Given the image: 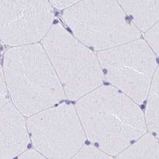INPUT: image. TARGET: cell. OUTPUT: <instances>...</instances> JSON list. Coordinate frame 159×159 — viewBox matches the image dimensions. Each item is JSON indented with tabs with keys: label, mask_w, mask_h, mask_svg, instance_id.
Segmentation results:
<instances>
[{
	"label": "cell",
	"mask_w": 159,
	"mask_h": 159,
	"mask_svg": "<svg viewBox=\"0 0 159 159\" xmlns=\"http://www.w3.org/2000/svg\"><path fill=\"white\" fill-rule=\"evenodd\" d=\"M88 139L117 156L146 134L139 105L111 85H101L79 99L75 106Z\"/></svg>",
	"instance_id": "cell-1"
},
{
	"label": "cell",
	"mask_w": 159,
	"mask_h": 159,
	"mask_svg": "<svg viewBox=\"0 0 159 159\" xmlns=\"http://www.w3.org/2000/svg\"><path fill=\"white\" fill-rule=\"evenodd\" d=\"M2 70L12 103L24 116L30 117L66 98L41 44L8 49Z\"/></svg>",
	"instance_id": "cell-2"
},
{
	"label": "cell",
	"mask_w": 159,
	"mask_h": 159,
	"mask_svg": "<svg viewBox=\"0 0 159 159\" xmlns=\"http://www.w3.org/2000/svg\"><path fill=\"white\" fill-rule=\"evenodd\" d=\"M66 98L77 101L101 86L104 77L93 50L59 23H54L41 40Z\"/></svg>",
	"instance_id": "cell-3"
},
{
	"label": "cell",
	"mask_w": 159,
	"mask_h": 159,
	"mask_svg": "<svg viewBox=\"0 0 159 159\" xmlns=\"http://www.w3.org/2000/svg\"><path fill=\"white\" fill-rule=\"evenodd\" d=\"M62 18L76 39L98 52L141 36L117 0H81L64 10Z\"/></svg>",
	"instance_id": "cell-4"
},
{
	"label": "cell",
	"mask_w": 159,
	"mask_h": 159,
	"mask_svg": "<svg viewBox=\"0 0 159 159\" xmlns=\"http://www.w3.org/2000/svg\"><path fill=\"white\" fill-rule=\"evenodd\" d=\"M96 56L107 80L113 87L141 105L146 99L157 56L141 38L98 51Z\"/></svg>",
	"instance_id": "cell-5"
},
{
	"label": "cell",
	"mask_w": 159,
	"mask_h": 159,
	"mask_svg": "<svg viewBox=\"0 0 159 159\" xmlns=\"http://www.w3.org/2000/svg\"><path fill=\"white\" fill-rule=\"evenodd\" d=\"M26 125L36 150L48 159H70L87 139L75 106L69 103L33 114Z\"/></svg>",
	"instance_id": "cell-6"
},
{
	"label": "cell",
	"mask_w": 159,
	"mask_h": 159,
	"mask_svg": "<svg viewBox=\"0 0 159 159\" xmlns=\"http://www.w3.org/2000/svg\"><path fill=\"white\" fill-rule=\"evenodd\" d=\"M48 0H0V38L15 47L43 40L54 24Z\"/></svg>",
	"instance_id": "cell-7"
},
{
	"label": "cell",
	"mask_w": 159,
	"mask_h": 159,
	"mask_svg": "<svg viewBox=\"0 0 159 159\" xmlns=\"http://www.w3.org/2000/svg\"><path fill=\"white\" fill-rule=\"evenodd\" d=\"M24 116L9 101L0 108V159H14L27 148L30 138Z\"/></svg>",
	"instance_id": "cell-8"
},
{
	"label": "cell",
	"mask_w": 159,
	"mask_h": 159,
	"mask_svg": "<svg viewBox=\"0 0 159 159\" xmlns=\"http://www.w3.org/2000/svg\"><path fill=\"white\" fill-rule=\"evenodd\" d=\"M120 7L141 32L159 22V0H117Z\"/></svg>",
	"instance_id": "cell-9"
},
{
	"label": "cell",
	"mask_w": 159,
	"mask_h": 159,
	"mask_svg": "<svg viewBox=\"0 0 159 159\" xmlns=\"http://www.w3.org/2000/svg\"><path fill=\"white\" fill-rule=\"evenodd\" d=\"M158 138L145 134L116 156V159H159Z\"/></svg>",
	"instance_id": "cell-10"
},
{
	"label": "cell",
	"mask_w": 159,
	"mask_h": 159,
	"mask_svg": "<svg viewBox=\"0 0 159 159\" xmlns=\"http://www.w3.org/2000/svg\"><path fill=\"white\" fill-rule=\"evenodd\" d=\"M144 117L147 129L152 134L159 135V67L154 73L146 99Z\"/></svg>",
	"instance_id": "cell-11"
},
{
	"label": "cell",
	"mask_w": 159,
	"mask_h": 159,
	"mask_svg": "<svg viewBox=\"0 0 159 159\" xmlns=\"http://www.w3.org/2000/svg\"><path fill=\"white\" fill-rule=\"evenodd\" d=\"M70 159H114L93 145H84Z\"/></svg>",
	"instance_id": "cell-12"
},
{
	"label": "cell",
	"mask_w": 159,
	"mask_h": 159,
	"mask_svg": "<svg viewBox=\"0 0 159 159\" xmlns=\"http://www.w3.org/2000/svg\"><path fill=\"white\" fill-rule=\"evenodd\" d=\"M159 28L157 22L143 32L145 41L157 56H159Z\"/></svg>",
	"instance_id": "cell-13"
},
{
	"label": "cell",
	"mask_w": 159,
	"mask_h": 159,
	"mask_svg": "<svg viewBox=\"0 0 159 159\" xmlns=\"http://www.w3.org/2000/svg\"><path fill=\"white\" fill-rule=\"evenodd\" d=\"M8 101V92L4 77L3 70L0 65V108Z\"/></svg>",
	"instance_id": "cell-14"
},
{
	"label": "cell",
	"mask_w": 159,
	"mask_h": 159,
	"mask_svg": "<svg viewBox=\"0 0 159 159\" xmlns=\"http://www.w3.org/2000/svg\"><path fill=\"white\" fill-rule=\"evenodd\" d=\"M81 0H48L53 8L62 10L72 6Z\"/></svg>",
	"instance_id": "cell-15"
},
{
	"label": "cell",
	"mask_w": 159,
	"mask_h": 159,
	"mask_svg": "<svg viewBox=\"0 0 159 159\" xmlns=\"http://www.w3.org/2000/svg\"><path fill=\"white\" fill-rule=\"evenodd\" d=\"M14 159H48L36 150L24 151Z\"/></svg>",
	"instance_id": "cell-16"
}]
</instances>
